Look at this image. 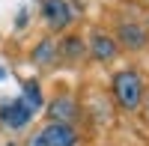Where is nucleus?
Listing matches in <instances>:
<instances>
[{
	"label": "nucleus",
	"mask_w": 149,
	"mask_h": 146,
	"mask_svg": "<svg viewBox=\"0 0 149 146\" xmlns=\"http://www.w3.org/2000/svg\"><path fill=\"white\" fill-rule=\"evenodd\" d=\"M3 75H6V72H3V69H0V81H3Z\"/></svg>",
	"instance_id": "obj_12"
},
{
	"label": "nucleus",
	"mask_w": 149,
	"mask_h": 146,
	"mask_svg": "<svg viewBox=\"0 0 149 146\" xmlns=\"http://www.w3.org/2000/svg\"><path fill=\"white\" fill-rule=\"evenodd\" d=\"M57 45H60V60H66V63H81L86 57V42L78 33H66Z\"/></svg>",
	"instance_id": "obj_9"
},
{
	"label": "nucleus",
	"mask_w": 149,
	"mask_h": 146,
	"mask_svg": "<svg viewBox=\"0 0 149 146\" xmlns=\"http://www.w3.org/2000/svg\"><path fill=\"white\" fill-rule=\"evenodd\" d=\"M33 116H36V113H33L21 99H6V102H0V128H6V131H24V128L33 122Z\"/></svg>",
	"instance_id": "obj_6"
},
{
	"label": "nucleus",
	"mask_w": 149,
	"mask_h": 146,
	"mask_svg": "<svg viewBox=\"0 0 149 146\" xmlns=\"http://www.w3.org/2000/svg\"><path fill=\"white\" fill-rule=\"evenodd\" d=\"M113 39L119 42L122 51H143L149 45V27L134 18H119L113 27Z\"/></svg>",
	"instance_id": "obj_4"
},
{
	"label": "nucleus",
	"mask_w": 149,
	"mask_h": 146,
	"mask_svg": "<svg viewBox=\"0 0 149 146\" xmlns=\"http://www.w3.org/2000/svg\"><path fill=\"white\" fill-rule=\"evenodd\" d=\"M146 27H149V21H146Z\"/></svg>",
	"instance_id": "obj_14"
},
{
	"label": "nucleus",
	"mask_w": 149,
	"mask_h": 146,
	"mask_svg": "<svg viewBox=\"0 0 149 146\" xmlns=\"http://www.w3.org/2000/svg\"><path fill=\"white\" fill-rule=\"evenodd\" d=\"M119 54H122V48L113 39V33H107V30H93L90 33V39H86V57L90 60L107 66V63H113Z\"/></svg>",
	"instance_id": "obj_5"
},
{
	"label": "nucleus",
	"mask_w": 149,
	"mask_h": 146,
	"mask_svg": "<svg viewBox=\"0 0 149 146\" xmlns=\"http://www.w3.org/2000/svg\"><path fill=\"white\" fill-rule=\"evenodd\" d=\"M78 143H81L78 125L54 122V119H48L45 125H39L27 140H24V146H78Z\"/></svg>",
	"instance_id": "obj_2"
},
{
	"label": "nucleus",
	"mask_w": 149,
	"mask_h": 146,
	"mask_svg": "<svg viewBox=\"0 0 149 146\" xmlns=\"http://www.w3.org/2000/svg\"><path fill=\"white\" fill-rule=\"evenodd\" d=\"M21 102L27 104L33 113H39L42 107H45V95H42L39 81H24V87H21Z\"/></svg>",
	"instance_id": "obj_10"
},
{
	"label": "nucleus",
	"mask_w": 149,
	"mask_h": 146,
	"mask_svg": "<svg viewBox=\"0 0 149 146\" xmlns=\"http://www.w3.org/2000/svg\"><path fill=\"white\" fill-rule=\"evenodd\" d=\"M146 95V83L137 69H119L110 75V99L122 113H137Z\"/></svg>",
	"instance_id": "obj_1"
},
{
	"label": "nucleus",
	"mask_w": 149,
	"mask_h": 146,
	"mask_svg": "<svg viewBox=\"0 0 149 146\" xmlns=\"http://www.w3.org/2000/svg\"><path fill=\"white\" fill-rule=\"evenodd\" d=\"M57 60H60V45L54 36H42L30 48V63L36 69H51V66H57Z\"/></svg>",
	"instance_id": "obj_8"
},
{
	"label": "nucleus",
	"mask_w": 149,
	"mask_h": 146,
	"mask_svg": "<svg viewBox=\"0 0 149 146\" xmlns=\"http://www.w3.org/2000/svg\"><path fill=\"white\" fill-rule=\"evenodd\" d=\"M48 119H54V122H66V125H78V119H81L78 99L69 95V92L54 95V99L48 102Z\"/></svg>",
	"instance_id": "obj_7"
},
{
	"label": "nucleus",
	"mask_w": 149,
	"mask_h": 146,
	"mask_svg": "<svg viewBox=\"0 0 149 146\" xmlns=\"http://www.w3.org/2000/svg\"><path fill=\"white\" fill-rule=\"evenodd\" d=\"M140 111H143V116H146V122H149V92L143 95V104H140Z\"/></svg>",
	"instance_id": "obj_11"
},
{
	"label": "nucleus",
	"mask_w": 149,
	"mask_h": 146,
	"mask_svg": "<svg viewBox=\"0 0 149 146\" xmlns=\"http://www.w3.org/2000/svg\"><path fill=\"white\" fill-rule=\"evenodd\" d=\"M39 12H42V21H45V27L51 33H66L78 21V9L69 0H42Z\"/></svg>",
	"instance_id": "obj_3"
},
{
	"label": "nucleus",
	"mask_w": 149,
	"mask_h": 146,
	"mask_svg": "<svg viewBox=\"0 0 149 146\" xmlns=\"http://www.w3.org/2000/svg\"><path fill=\"white\" fill-rule=\"evenodd\" d=\"M3 146H15V143H3Z\"/></svg>",
	"instance_id": "obj_13"
}]
</instances>
